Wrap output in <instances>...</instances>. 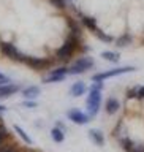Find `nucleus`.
<instances>
[{
	"instance_id": "3",
	"label": "nucleus",
	"mask_w": 144,
	"mask_h": 152,
	"mask_svg": "<svg viewBox=\"0 0 144 152\" xmlns=\"http://www.w3.org/2000/svg\"><path fill=\"white\" fill-rule=\"evenodd\" d=\"M95 65V62L92 57H83V59H78L75 60L73 64L68 66V75L73 76V75H83L86 71H89L92 66Z\"/></svg>"
},
{
	"instance_id": "17",
	"label": "nucleus",
	"mask_w": 144,
	"mask_h": 152,
	"mask_svg": "<svg viewBox=\"0 0 144 152\" xmlns=\"http://www.w3.org/2000/svg\"><path fill=\"white\" fill-rule=\"evenodd\" d=\"M0 152H19V149L13 144H7V146H0Z\"/></svg>"
},
{
	"instance_id": "22",
	"label": "nucleus",
	"mask_w": 144,
	"mask_h": 152,
	"mask_svg": "<svg viewBox=\"0 0 144 152\" xmlns=\"http://www.w3.org/2000/svg\"><path fill=\"white\" fill-rule=\"evenodd\" d=\"M7 111V106H3V104H0V113H5Z\"/></svg>"
},
{
	"instance_id": "2",
	"label": "nucleus",
	"mask_w": 144,
	"mask_h": 152,
	"mask_svg": "<svg viewBox=\"0 0 144 152\" xmlns=\"http://www.w3.org/2000/svg\"><path fill=\"white\" fill-rule=\"evenodd\" d=\"M100 104H102V90L89 89V97H87V102H86V108H87V114L90 117L98 114Z\"/></svg>"
},
{
	"instance_id": "4",
	"label": "nucleus",
	"mask_w": 144,
	"mask_h": 152,
	"mask_svg": "<svg viewBox=\"0 0 144 152\" xmlns=\"http://www.w3.org/2000/svg\"><path fill=\"white\" fill-rule=\"evenodd\" d=\"M67 117H68L73 124H76V125H86V124H89L90 119H92L87 113H83L78 108L68 109V111H67Z\"/></svg>"
},
{
	"instance_id": "18",
	"label": "nucleus",
	"mask_w": 144,
	"mask_h": 152,
	"mask_svg": "<svg viewBox=\"0 0 144 152\" xmlns=\"http://www.w3.org/2000/svg\"><path fill=\"white\" fill-rule=\"evenodd\" d=\"M3 84H10V78L0 71V86H3Z\"/></svg>"
},
{
	"instance_id": "16",
	"label": "nucleus",
	"mask_w": 144,
	"mask_h": 152,
	"mask_svg": "<svg viewBox=\"0 0 144 152\" xmlns=\"http://www.w3.org/2000/svg\"><path fill=\"white\" fill-rule=\"evenodd\" d=\"M8 138V132H7V127L3 124H0V144L5 142V140Z\"/></svg>"
},
{
	"instance_id": "9",
	"label": "nucleus",
	"mask_w": 144,
	"mask_h": 152,
	"mask_svg": "<svg viewBox=\"0 0 144 152\" xmlns=\"http://www.w3.org/2000/svg\"><path fill=\"white\" fill-rule=\"evenodd\" d=\"M119 109H121V102L116 98V97H109L106 100V103H105V111H106V114H109V116H113V114H116Z\"/></svg>"
},
{
	"instance_id": "13",
	"label": "nucleus",
	"mask_w": 144,
	"mask_h": 152,
	"mask_svg": "<svg viewBox=\"0 0 144 152\" xmlns=\"http://www.w3.org/2000/svg\"><path fill=\"white\" fill-rule=\"evenodd\" d=\"M102 59L111 62V64H117L119 60H121V54L116 51H103L102 52Z\"/></svg>"
},
{
	"instance_id": "14",
	"label": "nucleus",
	"mask_w": 144,
	"mask_h": 152,
	"mask_svg": "<svg viewBox=\"0 0 144 152\" xmlns=\"http://www.w3.org/2000/svg\"><path fill=\"white\" fill-rule=\"evenodd\" d=\"M51 138H52V141L54 142H64V140H65V133H64V130H60L59 127H54L51 130Z\"/></svg>"
},
{
	"instance_id": "19",
	"label": "nucleus",
	"mask_w": 144,
	"mask_h": 152,
	"mask_svg": "<svg viewBox=\"0 0 144 152\" xmlns=\"http://www.w3.org/2000/svg\"><path fill=\"white\" fill-rule=\"evenodd\" d=\"M22 106H26V108H37L38 103L33 102V100H29V102H24V103H22Z\"/></svg>"
},
{
	"instance_id": "7",
	"label": "nucleus",
	"mask_w": 144,
	"mask_h": 152,
	"mask_svg": "<svg viewBox=\"0 0 144 152\" xmlns=\"http://www.w3.org/2000/svg\"><path fill=\"white\" fill-rule=\"evenodd\" d=\"M87 92V86H86L84 81H76V83L70 87V95L75 98L78 97H83V95Z\"/></svg>"
},
{
	"instance_id": "12",
	"label": "nucleus",
	"mask_w": 144,
	"mask_h": 152,
	"mask_svg": "<svg viewBox=\"0 0 144 152\" xmlns=\"http://www.w3.org/2000/svg\"><path fill=\"white\" fill-rule=\"evenodd\" d=\"M21 94H22V97H24V98H27V100H35L38 95L41 94V89L38 87V86H30V87L22 89V90H21Z\"/></svg>"
},
{
	"instance_id": "10",
	"label": "nucleus",
	"mask_w": 144,
	"mask_h": 152,
	"mask_svg": "<svg viewBox=\"0 0 144 152\" xmlns=\"http://www.w3.org/2000/svg\"><path fill=\"white\" fill-rule=\"evenodd\" d=\"M26 64L29 66H32V68H35V70H43V68H46V66L49 65V62L45 60V59H37V57H29L27 56Z\"/></svg>"
},
{
	"instance_id": "1",
	"label": "nucleus",
	"mask_w": 144,
	"mask_h": 152,
	"mask_svg": "<svg viewBox=\"0 0 144 152\" xmlns=\"http://www.w3.org/2000/svg\"><path fill=\"white\" fill-rule=\"evenodd\" d=\"M133 71H136L135 66H119V68H113V70H106V71H102V73H97V75L90 76V79H92V83H103L105 79L114 78V76H121L125 73H133Z\"/></svg>"
},
{
	"instance_id": "21",
	"label": "nucleus",
	"mask_w": 144,
	"mask_h": 152,
	"mask_svg": "<svg viewBox=\"0 0 144 152\" xmlns=\"http://www.w3.org/2000/svg\"><path fill=\"white\" fill-rule=\"evenodd\" d=\"M56 127H59V128H60V130H64V132H65V125H64V122H60V121H57V122H56Z\"/></svg>"
},
{
	"instance_id": "20",
	"label": "nucleus",
	"mask_w": 144,
	"mask_h": 152,
	"mask_svg": "<svg viewBox=\"0 0 144 152\" xmlns=\"http://www.w3.org/2000/svg\"><path fill=\"white\" fill-rule=\"evenodd\" d=\"M138 100H144V86H140L138 89Z\"/></svg>"
},
{
	"instance_id": "15",
	"label": "nucleus",
	"mask_w": 144,
	"mask_h": 152,
	"mask_svg": "<svg viewBox=\"0 0 144 152\" xmlns=\"http://www.w3.org/2000/svg\"><path fill=\"white\" fill-rule=\"evenodd\" d=\"M14 130H16V133H18V135L21 136V138H22V140H24V142H27V144H33V140H30V136H29L27 133L22 130V127L14 125Z\"/></svg>"
},
{
	"instance_id": "11",
	"label": "nucleus",
	"mask_w": 144,
	"mask_h": 152,
	"mask_svg": "<svg viewBox=\"0 0 144 152\" xmlns=\"http://www.w3.org/2000/svg\"><path fill=\"white\" fill-rule=\"evenodd\" d=\"M89 138L92 140L94 144H97V146H105V135H103V132L102 130H97V128H90L89 130Z\"/></svg>"
},
{
	"instance_id": "8",
	"label": "nucleus",
	"mask_w": 144,
	"mask_h": 152,
	"mask_svg": "<svg viewBox=\"0 0 144 152\" xmlns=\"http://www.w3.org/2000/svg\"><path fill=\"white\" fill-rule=\"evenodd\" d=\"M19 86L18 84H3V86H0V98H8V97H11V95L14 94H18L19 92Z\"/></svg>"
},
{
	"instance_id": "6",
	"label": "nucleus",
	"mask_w": 144,
	"mask_h": 152,
	"mask_svg": "<svg viewBox=\"0 0 144 152\" xmlns=\"http://www.w3.org/2000/svg\"><path fill=\"white\" fill-rule=\"evenodd\" d=\"M2 51H3V54L8 57V59H11V60H16V62H24L26 64V59H27V56L26 54H22V52H19L16 48H14L13 45H2Z\"/></svg>"
},
{
	"instance_id": "5",
	"label": "nucleus",
	"mask_w": 144,
	"mask_h": 152,
	"mask_svg": "<svg viewBox=\"0 0 144 152\" xmlns=\"http://www.w3.org/2000/svg\"><path fill=\"white\" fill-rule=\"evenodd\" d=\"M67 75H68V66H59V68L52 70L48 76L43 78V84H52V83H62Z\"/></svg>"
}]
</instances>
